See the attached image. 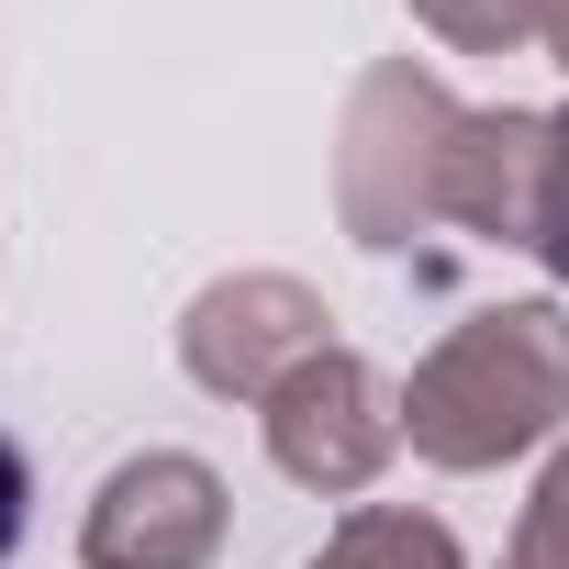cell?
<instances>
[{
	"mask_svg": "<svg viewBox=\"0 0 569 569\" xmlns=\"http://www.w3.org/2000/svg\"><path fill=\"white\" fill-rule=\"evenodd\" d=\"M23 502H34V469H23V447L0 436V558L23 547Z\"/></svg>",
	"mask_w": 569,
	"mask_h": 569,
	"instance_id": "6da1fadb",
	"label": "cell"
}]
</instances>
